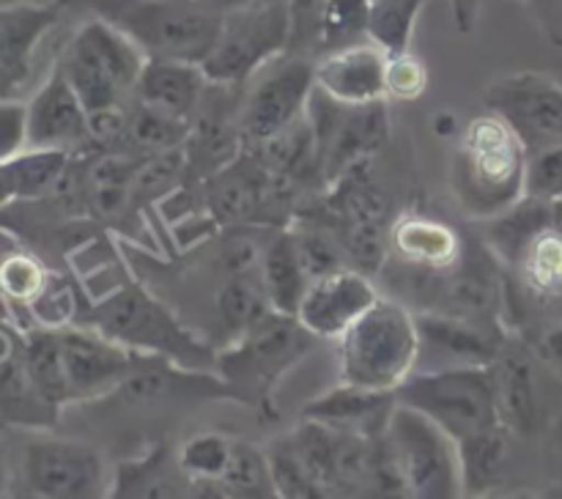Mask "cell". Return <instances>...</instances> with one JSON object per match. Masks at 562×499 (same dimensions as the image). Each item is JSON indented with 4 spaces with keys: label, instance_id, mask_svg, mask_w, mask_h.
Masks as SVG:
<instances>
[{
    "label": "cell",
    "instance_id": "6da1fadb",
    "mask_svg": "<svg viewBox=\"0 0 562 499\" xmlns=\"http://www.w3.org/2000/svg\"><path fill=\"white\" fill-rule=\"evenodd\" d=\"M527 146L499 115L486 113L461 129L450 186L470 217L494 219L525 201Z\"/></svg>",
    "mask_w": 562,
    "mask_h": 499
},
{
    "label": "cell",
    "instance_id": "7a4b0ae2",
    "mask_svg": "<svg viewBox=\"0 0 562 499\" xmlns=\"http://www.w3.org/2000/svg\"><path fill=\"white\" fill-rule=\"evenodd\" d=\"M316 340L302 327L300 318L272 310L256 327L217 351L214 373L231 400L250 406L263 420H278V384Z\"/></svg>",
    "mask_w": 562,
    "mask_h": 499
},
{
    "label": "cell",
    "instance_id": "3957f363",
    "mask_svg": "<svg viewBox=\"0 0 562 499\" xmlns=\"http://www.w3.org/2000/svg\"><path fill=\"white\" fill-rule=\"evenodd\" d=\"M86 324L135 354L159 356L184 371L214 373L217 365V351L137 283H124L102 296L88 310Z\"/></svg>",
    "mask_w": 562,
    "mask_h": 499
},
{
    "label": "cell",
    "instance_id": "277c9868",
    "mask_svg": "<svg viewBox=\"0 0 562 499\" xmlns=\"http://www.w3.org/2000/svg\"><path fill=\"white\" fill-rule=\"evenodd\" d=\"M340 382L395 393L420 362L415 313L379 296L338 340Z\"/></svg>",
    "mask_w": 562,
    "mask_h": 499
},
{
    "label": "cell",
    "instance_id": "5b68a950",
    "mask_svg": "<svg viewBox=\"0 0 562 499\" xmlns=\"http://www.w3.org/2000/svg\"><path fill=\"white\" fill-rule=\"evenodd\" d=\"M102 20L124 31L146 58L203 64L223 27V14L206 0H91Z\"/></svg>",
    "mask_w": 562,
    "mask_h": 499
},
{
    "label": "cell",
    "instance_id": "8992f818",
    "mask_svg": "<svg viewBox=\"0 0 562 499\" xmlns=\"http://www.w3.org/2000/svg\"><path fill=\"white\" fill-rule=\"evenodd\" d=\"M88 113L126 107L135 99L146 53L124 31L102 16H91L66 42L55 60Z\"/></svg>",
    "mask_w": 562,
    "mask_h": 499
},
{
    "label": "cell",
    "instance_id": "52a82bcc",
    "mask_svg": "<svg viewBox=\"0 0 562 499\" xmlns=\"http://www.w3.org/2000/svg\"><path fill=\"white\" fill-rule=\"evenodd\" d=\"M289 0H256L223 14V27L214 49L203 60L209 82L245 88L258 71L291 49Z\"/></svg>",
    "mask_w": 562,
    "mask_h": 499
},
{
    "label": "cell",
    "instance_id": "ba28073f",
    "mask_svg": "<svg viewBox=\"0 0 562 499\" xmlns=\"http://www.w3.org/2000/svg\"><path fill=\"white\" fill-rule=\"evenodd\" d=\"M398 404L420 411L437 422L450 439L481 433L497 426L499 411L488 367H445V371H415L398 389Z\"/></svg>",
    "mask_w": 562,
    "mask_h": 499
},
{
    "label": "cell",
    "instance_id": "9c48e42d",
    "mask_svg": "<svg viewBox=\"0 0 562 499\" xmlns=\"http://www.w3.org/2000/svg\"><path fill=\"white\" fill-rule=\"evenodd\" d=\"M409 499H464L459 444L437 422L398 404L384 431Z\"/></svg>",
    "mask_w": 562,
    "mask_h": 499
},
{
    "label": "cell",
    "instance_id": "30bf717a",
    "mask_svg": "<svg viewBox=\"0 0 562 499\" xmlns=\"http://www.w3.org/2000/svg\"><path fill=\"white\" fill-rule=\"evenodd\" d=\"M305 115L316 137L318 173L324 186L338 181L357 165L371 162L390 140L387 99L371 104H344L316 88Z\"/></svg>",
    "mask_w": 562,
    "mask_h": 499
},
{
    "label": "cell",
    "instance_id": "8fae6325",
    "mask_svg": "<svg viewBox=\"0 0 562 499\" xmlns=\"http://www.w3.org/2000/svg\"><path fill=\"white\" fill-rule=\"evenodd\" d=\"M252 80L256 82L239 107L245 151L263 146L305 118L307 102L316 91V60L296 53L280 55Z\"/></svg>",
    "mask_w": 562,
    "mask_h": 499
},
{
    "label": "cell",
    "instance_id": "7c38bea8",
    "mask_svg": "<svg viewBox=\"0 0 562 499\" xmlns=\"http://www.w3.org/2000/svg\"><path fill=\"white\" fill-rule=\"evenodd\" d=\"M22 475L36 499H108L102 453L77 439H31L22 453Z\"/></svg>",
    "mask_w": 562,
    "mask_h": 499
},
{
    "label": "cell",
    "instance_id": "4fadbf2b",
    "mask_svg": "<svg viewBox=\"0 0 562 499\" xmlns=\"http://www.w3.org/2000/svg\"><path fill=\"white\" fill-rule=\"evenodd\" d=\"M426 310L453 313L472 321L499 324L505 302L503 261L486 241H464V252L448 272L431 274Z\"/></svg>",
    "mask_w": 562,
    "mask_h": 499
},
{
    "label": "cell",
    "instance_id": "5bb4252c",
    "mask_svg": "<svg viewBox=\"0 0 562 499\" xmlns=\"http://www.w3.org/2000/svg\"><path fill=\"white\" fill-rule=\"evenodd\" d=\"M488 113L525 140L527 151L562 143V86L541 71H514L486 88Z\"/></svg>",
    "mask_w": 562,
    "mask_h": 499
},
{
    "label": "cell",
    "instance_id": "9a60e30c",
    "mask_svg": "<svg viewBox=\"0 0 562 499\" xmlns=\"http://www.w3.org/2000/svg\"><path fill=\"white\" fill-rule=\"evenodd\" d=\"M58 343L71 404L113 395L140 367L143 356H146L115 343L88 324L60 327Z\"/></svg>",
    "mask_w": 562,
    "mask_h": 499
},
{
    "label": "cell",
    "instance_id": "2e32d148",
    "mask_svg": "<svg viewBox=\"0 0 562 499\" xmlns=\"http://www.w3.org/2000/svg\"><path fill=\"white\" fill-rule=\"evenodd\" d=\"M543 367L547 362L536 354L532 343L510 338V334L499 349L497 360L488 365L499 422L510 428L516 436H536L547 422Z\"/></svg>",
    "mask_w": 562,
    "mask_h": 499
},
{
    "label": "cell",
    "instance_id": "e0dca14e",
    "mask_svg": "<svg viewBox=\"0 0 562 499\" xmlns=\"http://www.w3.org/2000/svg\"><path fill=\"white\" fill-rule=\"evenodd\" d=\"M415 321L417 334H420V360L434 356V362L417 367V371L488 367L508 340L503 324L472 321V318L453 316V313L420 310L415 313Z\"/></svg>",
    "mask_w": 562,
    "mask_h": 499
},
{
    "label": "cell",
    "instance_id": "ac0fdd59",
    "mask_svg": "<svg viewBox=\"0 0 562 499\" xmlns=\"http://www.w3.org/2000/svg\"><path fill=\"white\" fill-rule=\"evenodd\" d=\"M27 148H53L71 157L93 151L86 104L58 66L27 102Z\"/></svg>",
    "mask_w": 562,
    "mask_h": 499
},
{
    "label": "cell",
    "instance_id": "d6986e66",
    "mask_svg": "<svg viewBox=\"0 0 562 499\" xmlns=\"http://www.w3.org/2000/svg\"><path fill=\"white\" fill-rule=\"evenodd\" d=\"M379 296L382 294L368 274L346 266L311 280L296 318L313 338L338 340Z\"/></svg>",
    "mask_w": 562,
    "mask_h": 499
},
{
    "label": "cell",
    "instance_id": "ffe728a7",
    "mask_svg": "<svg viewBox=\"0 0 562 499\" xmlns=\"http://www.w3.org/2000/svg\"><path fill=\"white\" fill-rule=\"evenodd\" d=\"M387 58L390 55L371 38L318 55L316 88L344 104L387 99Z\"/></svg>",
    "mask_w": 562,
    "mask_h": 499
},
{
    "label": "cell",
    "instance_id": "44dd1931",
    "mask_svg": "<svg viewBox=\"0 0 562 499\" xmlns=\"http://www.w3.org/2000/svg\"><path fill=\"white\" fill-rule=\"evenodd\" d=\"M395 409H398L395 393L340 382L338 387L307 400L302 406V417L335 428V431L357 433V436H382Z\"/></svg>",
    "mask_w": 562,
    "mask_h": 499
},
{
    "label": "cell",
    "instance_id": "7402d4cb",
    "mask_svg": "<svg viewBox=\"0 0 562 499\" xmlns=\"http://www.w3.org/2000/svg\"><path fill=\"white\" fill-rule=\"evenodd\" d=\"M192 477L181 469L176 447L157 442L115 464L108 499H190Z\"/></svg>",
    "mask_w": 562,
    "mask_h": 499
},
{
    "label": "cell",
    "instance_id": "603a6c76",
    "mask_svg": "<svg viewBox=\"0 0 562 499\" xmlns=\"http://www.w3.org/2000/svg\"><path fill=\"white\" fill-rule=\"evenodd\" d=\"M60 20V3L22 0L0 5V75L20 86L31 71L33 53Z\"/></svg>",
    "mask_w": 562,
    "mask_h": 499
},
{
    "label": "cell",
    "instance_id": "cb8c5ba5",
    "mask_svg": "<svg viewBox=\"0 0 562 499\" xmlns=\"http://www.w3.org/2000/svg\"><path fill=\"white\" fill-rule=\"evenodd\" d=\"M390 250L420 272H448L464 252V239L453 225L428 214L409 212L390 225Z\"/></svg>",
    "mask_w": 562,
    "mask_h": 499
},
{
    "label": "cell",
    "instance_id": "d4e9b609",
    "mask_svg": "<svg viewBox=\"0 0 562 499\" xmlns=\"http://www.w3.org/2000/svg\"><path fill=\"white\" fill-rule=\"evenodd\" d=\"M206 88L209 77L201 64L146 58V66H143L140 77H137L135 99L148 104V107L190 121L195 115L198 104L203 102Z\"/></svg>",
    "mask_w": 562,
    "mask_h": 499
},
{
    "label": "cell",
    "instance_id": "484cf974",
    "mask_svg": "<svg viewBox=\"0 0 562 499\" xmlns=\"http://www.w3.org/2000/svg\"><path fill=\"white\" fill-rule=\"evenodd\" d=\"M514 436L510 428L503 422L486 428L481 433L461 439L459 461H461V483H464V497H481L488 491H503V480L508 475L510 455H514Z\"/></svg>",
    "mask_w": 562,
    "mask_h": 499
},
{
    "label": "cell",
    "instance_id": "4316f807",
    "mask_svg": "<svg viewBox=\"0 0 562 499\" xmlns=\"http://www.w3.org/2000/svg\"><path fill=\"white\" fill-rule=\"evenodd\" d=\"M261 283L267 291V299L272 310L296 316L311 285L305 263H302L300 250L294 245V236L289 228H280L263 241L261 250Z\"/></svg>",
    "mask_w": 562,
    "mask_h": 499
},
{
    "label": "cell",
    "instance_id": "83f0119b",
    "mask_svg": "<svg viewBox=\"0 0 562 499\" xmlns=\"http://www.w3.org/2000/svg\"><path fill=\"white\" fill-rule=\"evenodd\" d=\"M58 409L44 400L27 373L22 356V338L0 356V422L5 426L47 428L53 426Z\"/></svg>",
    "mask_w": 562,
    "mask_h": 499
},
{
    "label": "cell",
    "instance_id": "f1b7e54d",
    "mask_svg": "<svg viewBox=\"0 0 562 499\" xmlns=\"http://www.w3.org/2000/svg\"><path fill=\"white\" fill-rule=\"evenodd\" d=\"M514 269H519L521 285L532 299H562V234L554 228V223H549L527 241L525 250L514 261Z\"/></svg>",
    "mask_w": 562,
    "mask_h": 499
},
{
    "label": "cell",
    "instance_id": "f546056e",
    "mask_svg": "<svg viewBox=\"0 0 562 499\" xmlns=\"http://www.w3.org/2000/svg\"><path fill=\"white\" fill-rule=\"evenodd\" d=\"M190 137V121L154 110L148 104L132 99L130 124H126V151L135 157H154V154L184 148Z\"/></svg>",
    "mask_w": 562,
    "mask_h": 499
},
{
    "label": "cell",
    "instance_id": "4dcf8cb0",
    "mask_svg": "<svg viewBox=\"0 0 562 499\" xmlns=\"http://www.w3.org/2000/svg\"><path fill=\"white\" fill-rule=\"evenodd\" d=\"M22 356H25L33 384H36L38 393L44 395L49 406L60 409V406L71 404L64 376V362H60L58 329L36 327L22 334Z\"/></svg>",
    "mask_w": 562,
    "mask_h": 499
},
{
    "label": "cell",
    "instance_id": "1f68e13d",
    "mask_svg": "<svg viewBox=\"0 0 562 499\" xmlns=\"http://www.w3.org/2000/svg\"><path fill=\"white\" fill-rule=\"evenodd\" d=\"M217 316L228 334L239 338L247 329L256 327L267 313H272V305L263 291L261 274H245V277H225L220 285L217 296Z\"/></svg>",
    "mask_w": 562,
    "mask_h": 499
},
{
    "label": "cell",
    "instance_id": "d6a6232c",
    "mask_svg": "<svg viewBox=\"0 0 562 499\" xmlns=\"http://www.w3.org/2000/svg\"><path fill=\"white\" fill-rule=\"evenodd\" d=\"M263 450H267L278 499H335L333 491L300 458V453L291 444L289 433L267 442Z\"/></svg>",
    "mask_w": 562,
    "mask_h": 499
},
{
    "label": "cell",
    "instance_id": "836d02e7",
    "mask_svg": "<svg viewBox=\"0 0 562 499\" xmlns=\"http://www.w3.org/2000/svg\"><path fill=\"white\" fill-rule=\"evenodd\" d=\"M327 223L338 236L351 269L368 274V277L382 272L390 256L387 219H360V223H333V219H327Z\"/></svg>",
    "mask_w": 562,
    "mask_h": 499
},
{
    "label": "cell",
    "instance_id": "e575fe53",
    "mask_svg": "<svg viewBox=\"0 0 562 499\" xmlns=\"http://www.w3.org/2000/svg\"><path fill=\"white\" fill-rule=\"evenodd\" d=\"M371 5L373 0H327L318 14L316 36H313V47L318 49V55L366 42Z\"/></svg>",
    "mask_w": 562,
    "mask_h": 499
},
{
    "label": "cell",
    "instance_id": "d590c367",
    "mask_svg": "<svg viewBox=\"0 0 562 499\" xmlns=\"http://www.w3.org/2000/svg\"><path fill=\"white\" fill-rule=\"evenodd\" d=\"M423 5L426 0H373L368 38L387 55L409 53Z\"/></svg>",
    "mask_w": 562,
    "mask_h": 499
},
{
    "label": "cell",
    "instance_id": "8d00e7d4",
    "mask_svg": "<svg viewBox=\"0 0 562 499\" xmlns=\"http://www.w3.org/2000/svg\"><path fill=\"white\" fill-rule=\"evenodd\" d=\"M291 236H294V245L300 250L302 263H305L311 280L324 277V274H333L338 269L349 266L344 256V247H340L338 236L329 228L327 219H300V223L289 225Z\"/></svg>",
    "mask_w": 562,
    "mask_h": 499
},
{
    "label": "cell",
    "instance_id": "74e56055",
    "mask_svg": "<svg viewBox=\"0 0 562 499\" xmlns=\"http://www.w3.org/2000/svg\"><path fill=\"white\" fill-rule=\"evenodd\" d=\"M181 184H187L184 148L154 154V157H143L137 165L135 179H132V197L137 206H148V203L168 197Z\"/></svg>",
    "mask_w": 562,
    "mask_h": 499
},
{
    "label": "cell",
    "instance_id": "f35d334b",
    "mask_svg": "<svg viewBox=\"0 0 562 499\" xmlns=\"http://www.w3.org/2000/svg\"><path fill=\"white\" fill-rule=\"evenodd\" d=\"M234 436L220 431H201L176 447L179 464L192 480H223L234 455Z\"/></svg>",
    "mask_w": 562,
    "mask_h": 499
},
{
    "label": "cell",
    "instance_id": "ab89813d",
    "mask_svg": "<svg viewBox=\"0 0 562 499\" xmlns=\"http://www.w3.org/2000/svg\"><path fill=\"white\" fill-rule=\"evenodd\" d=\"M223 480L245 499H278L267 450L252 442H245V439H236L234 442V455H231V464L225 469Z\"/></svg>",
    "mask_w": 562,
    "mask_h": 499
},
{
    "label": "cell",
    "instance_id": "60d3db41",
    "mask_svg": "<svg viewBox=\"0 0 562 499\" xmlns=\"http://www.w3.org/2000/svg\"><path fill=\"white\" fill-rule=\"evenodd\" d=\"M49 274L44 263L27 250L14 252L9 261L0 263V294L9 296L11 302L20 305H31L47 285Z\"/></svg>",
    "mask_w": 562,
    "mask_h": 499
},
{
    "label": "cell",
    "instance_id": "b9f144b4",
    "mask_svg": "<svg viewBox=\"0 0 562 499\" xmlns=\"http://www.w3.org/2000/svg\"><path fill=\"white\" fill-rule=\"evenodd\" d=\"M525 195L543 203L562 201V143L527 154Z\"/></svg>",
    "mask_w": 562,
    "mask_h": 499
},
{
    "label": "cell",
    "instance_id": "7bdbcfd3",
    "mask_svg": "<svg viewBox=\"0 0 562 499\" xmlns=\"http://www.w3.org/2000/svg\"><path fill=\"white\" fill-rule=\"evenodd\" d=\"M428 88V69L415 53L390 55L387 58V99L412 102L420 99Z\"/></svg>",
    "mask_w": 562,
    "mask_h": 499
},
{
    "label": "cell",
    "instance_id": "ee69618b",
    "mask_svg": "<svg viewBox=\"0 0 562 499\" xmlns=\"http://www.w3.org/2000/svg\"><path fill=\"white\" fill-rule=\"evenodd\" d=\"M27 151V102L0 97V165Z\"/></svg>",
    "mask_w": 562,
    "mask_h": 499
},
{
    "label": "cell",
    "instance_id": "f6af8a7d",
    "mask_svg": "<svg viewBox=\"0 0 562 499\" xmlns=\"http://www.w3.org/2000/svg\"><path fill=\"white\" fill-rule=\"evenodd\" d=\"M289 3H291V25H294L289 53H294L302 42L313 44L318 14H322V9L327 5V0H289Z\"/></svg>",
    "mask_w": 562,
    "mask_h": 499
},
{
    "label": "cell",
    "instance_id": "bcb514c9",
    "mask_svg": "<svg viewBox=\"0 0 562 499\" xmlns=\"http://www.w3.org/2000/svg\"><path fill=\"white\" fill-rule=\"evenodd\" d=\"M532 349H536V354L547 362L549 371L562 382V318L554 327L543 329V332L532 340Z\"/></svg>",
    "mask_w": 562,
    "mask_h": 499
},
{
    "label": "cell",
    "instance_id": "7dc6e473",
    "mask_svg": "<svg viewBox=\"0 0 562 499\" xmlns=\"http://www.w3.org/2000/svg\"><path fill=\"white\" fill-rule=\"evenodd\" d=\"M190 499H245L225 480H192Z\"/></svg>",
    "mask_w": 562,
    "mask_h": 499
},
{
    "label": "cell",
    "instance_id": "c3c4849f",
    "mask_svg": "<svg viewBox=\"0 0 562 499\" xmlns=\"http://www.w3.org/2000/svg\"><path fill=\"white\" fill-rule=\"evenodd\" d=\"M453 5V20L459 25L461 33H472L477 22V9H481V0H450Z\"/></svg>",
    "mask_w": 562,
    "mask_h": 499
},
{
    "label": "cell",
    "instance_id": "681fc988",
    "mask_svg": "<svg viewBox=\"0 0 562 499\" xmlns=\"http://www.w3.org/2000/svg\"><path fill=\"white\" fill-rule=\"evenodd\" d=\"M14 201H20V197H16L14 173H11V165L3 162L0 165V208L9 206V203Z\"/></svg>",
    "mask_w": 562,
    "mask_h": 499
},
{
    "label": "cell",
    "instance_id": "f907efd6",
    "mask_svg": "<svg viewBox=\"0 0 562 499\" xmlns=\"http://www.w3.org/2000/svg\"><path fill=\"white\" fill-rule=\"evenodd\" d=\"M20 250H25V247H22V241L16 239L11 230L0 228V263L9 261V258L14 256V252H20Z\"/></svg>",
    "mask_w": 562,
    "mask_h": 499
},
{
    "label": "cell",
    "instance_id": "816d5d0a",
    "mask_svg": "<svg viewBox=\"0 0 562 499\" xmlns=\"http://www.w3.org/2000/svg\"><path fill=\"white\" fill-rule=\"evenodd\" d=\"M206 3L214 5V9H217L220 14H228V11L245 9V5L256 3V0H206Z\"/></svg>",
    "mask_w": 562,
    "mask_h": 499
},
{
    "label": "cell",
    "instance_id": "f5cc1de1",
    "mask_svg": "<svg viewBox=\"0 0 562 499\" xmlns=\"http://www.w3.org/2000/svg\"><path fill=\"white\" fill-rule=\"evenodd\" d=\"M464 499H536V494L527 491H488L481 497H464Z\"/></svg>",
    "mask_w": 562,
    "mask_h": 499
},
{
    "label": "cell",
    "instance_id": "db71d44e",
    "mask_svg": "<svg viewBox=\"0 0 562 499\" xmlns=\"http://www.w3.org/2000/svg\"><path fill=\"white\" fill-rule=\"evenodd\" d=\"M5 486H9V466H5L3 447H0V499H5Z\"/></svg>",
    "mask_w": 562,
    "mask_h": 499
},
{
    "label": "cell",
    "instance_id": "11a10c76",
    "mask_svg": "<svg viewBox=\"0 0 562 499\" xmlns=\"http://www.w3.org/2000/svg\"><path fill=\"white\" fill-rule=\"evenodd\" d=\"M552 223H554V228L562 234V201L552 203Z\"/></svg>",
    "mask_w": 562,
    "mask_h": 499
},
{
    "label": "cell",
    "instance_id": "9f6ffc18",
    "mask_svg": "<svg viewBox=\"0 0 562 499\" xmlns=\"http://www.w3.org/2000/svg\"><path fill=\"white\" fill-rule=\"evenodd\" d=\"M536 499H562L560 494H547V497H536Z\"/></svg>",
    "mask_w": 562,
    "mask_h": 499
},
{
    "label": "cell",
    "instance_id": "6f0895ef",
    "mask_svg": "<svg viewBox=\"0 0 562 499\" xmlns=\"http://www.w3.org/2000/svg\"><path fill=\"white\" fill-rule=\"evenodd\" d=\"M11 3H22V0H0V5H11Z\"/></svg>",
    "mask_w": 562,
    "mask_h": 499
}]
</instances>
